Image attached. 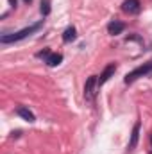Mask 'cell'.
Here are the masks:
<instances>
[{
  "mask_svg": "<svg viewBox=\"0 0 152 154\" xmlns=\"http://www.w3.org/2000/svg\"><path fill=\"white\" fill-rule=\"evenodd\" d=\"M41 27H43V20H39V22L32 23V25H29V27H25V29H20L18 32H13V34H2V36H0V43H2V45H9V43L22 41V39H25V38H29V36H32V34H36Z\"/></svg>",
  "mask_w": 152,
  "mask_h": 154,
  "instance_id": "6da1fadb",
  "label": "cell"
},
{
  "mask_svg": "<svg viewBox=\"0 0 152 154\" xmlns=\"http://www.w3.org/2000/svg\"><path fill=\"white\" fill-rule=\"evenodd\" d=\"M152 74V59L150 61H147V63H143V65H140V66H136L134 70H131L127 75L123 77V82L125 84H131V82H134L136 79H140V77H147Z\"/></svg>",
  "mask_w": 152,
  "mask_h": 154,
  "instance_id": "7a4b0ae2",
  "label": "cell"
},
{
  "mask_svg": "<svg viewBox=\"0 0 152 154\" xmlns=\"http://www.w3.org/2000/svg\"><path fill=\"white\" fill-rule=\"evenodd\" d=\"M97 86H99V77L97 75L88 77V81H86V84H84V99H86L88 102H93V100H95V95H97L95 88H97Z\"/></svg>",
  "mask_w": 152,
  "mask_h": 154,
  "instance_id": "3957f363",
  "label": "cell"
},
{
  "mask_svg": "<svg viewBox=\"0 0 152 154\" xmlns=\"http://www.w3.org/2000/svg\"><path fill=\"white\" fill-rule=\"evenodd\" d=\"M122 11L127 13V14H138L141 11V2L140 0H123L122 4Z\"/></svg>",
  "mask_w": 152,
  "mask_h": 154,
  "instance_id": "277c9868",
  "label": "cell"
},
{
  "mask_svg": "<svg viewBox=\"0 0 152 154\" xmlns=\"http://www.w3.org/2000/svg\"><path fill=\"white\" fill-rule=\"evenodd\" d=\"M140 131H141V122L138 120L134 125H132V131H131V140H129V145H127V151H134L136 145H138V140H140Z\"/></svg>",
  "mask_w": 152,
  "mask_h": 154,
  "instance_id": "5b68a950",
  "label": "cell"
},
{
  "mask_svg": "<svg viewBox=\"0 0 152 154\" xmlns=\"http://www.w3.org/2000/svg\"><path fill=\"white\" fill-rule=\"evenodd\" d=\"M114 72H116V63H109L104 70H102V74L99 77V86H102V84H106L111 77L114 75Z\"/></svg>",
  "mask_w": 152,
  "mask_h": 154,
  "instance_id": "8992f818",
  "label": "cell"
},
{
  "mask_svg": "<svg viewBox=\"0 0 152 154\" xmlns=\"http://www.w3.org/2000/svg\"><path fill=\"white\" fill-rule=\"evenodd\" d=\"M123 31H125V23L120 22V20H113V22H109V25H108V32H109L111 36H118V34H122Z\"/></svg>",
  "mask_w": 152,
  "mask_h": 154,
  "instance_id": "52a82bcc",
  "label": "cell"
},
{
  "mask_svg": "<svg viewBox=\"0 0 152 154\" xmlns=\"http://www.w3.org/2000/svg\"><path fill=\"white\" fill-rule=\"evenodd\" d=\"M16 115H18V116H22L23 120H27L29 124L36 122V116H34V113H32L31 109H27L25 106H18V108H16Z\"/></svg>",
  "mask_w": 152,
  "mask_h": 154,
  "instance_id": "ba28073f",
  "label": "cell"
},
{
  "mask_svg": "<svg viewBox=\"0 0 152 154\" xmlns=\"http://www.w3.org/2000/svg\"><path fill=\"white\" fill-rule=\"evenodd\" d=\"M77 38V31L74 25H70V27H66L65 29V32H63V41L65 43H70V41H74Z\"/></svg>",
  "mask_w": 152,
  "mask_h": 154,
  "instance_id": "9c48e42d",
  "label": "cell"
},
{
  "mask_svg": "<svg viewBox=\"0 0 152 154\" xmlns=\"http://www.w3.org/2000/svg\"><path fill=\"white\" fill-rule=\"evenodd\" d=\"M61 61H63V54H59V52H57V54H50V57H48L45 63H47L48 66H52V68H54V66L61 65Z\"/></svg>",
  "mask_w": 152,
  "mask_h": 154,
  "instance_id": "30bf717a",
  "label": "cell"
},
{
  "mask_svg": "<svg viewBox=\"0 0 152 154\" xmlns=\"http://www.w3.org/2000/svg\"><path fill=\"white\" fill-rule=\"evenodd\" d=\"M50 0H41V5H39V13L43 14V16H48L50 14Z\"/></svg>",
  "mask_w": 152,
  "mask_h": 154,
  "instance_id": "8fae6325",
  "label": "cell"
},
{
  "mask_svg": "<svg viewBox=\"0 0 152 154\" xmlns=\"http://www.w3.org/2000/svg\"><path fill=\"white\" fill-rule=\"evenodd\" d=\"M50 54H52V52H50V48H43V50H39L36 56H38L39 59H45V61H47V59L50 57Z\"/></svg>",
  "mask_w": 152,
  "mask_h": 154,
  "instance_id": "7c38bea8",
  "label": "cell"
},
{
  "mask_svg": "<svg viewBox=\"0 0 152 154\" xmlns=\"http://www.w3.org/2000/svg\"><path fill=\"white\" fill-rule=\"evenodd\" d=\"M16 4H18V0H9V5H11L13 9H16Z\"/></svg>",
  "mask_w": 152,
  "mask_h": 154,
  "instance_id": "4fadbf2b",
  "label": "cell"
},
{
  "mask_svg": "<svg viewBox=\"0 0 152 154\" xmlns=\"http://www.w3.org/2000/svg\"><path fill=\"white\" fill-rule=\"evenodd\" d=\"M23 2H25V4H31V2H32V0H23Z\"/></svg>",
  "mask_w": 152,
  "mask_h": 154,
  "instance_id": "5bb4252c",
  "label": "cell"
},
{
  "mask_svg": "<svg viewBox=\"0 0 152 154\" xmlns=\"http://www.w3.org/2000/svg\"><path fill=\"white\" fill-rule=\"evenodd\" d=\"M150 142H152V134H150Z\"/></svg>",
  "mask_w": 152,
  "mask_h": 154,
  "instance_id": "9a60e30c",
  "label": "cell"
}]
</instances>
